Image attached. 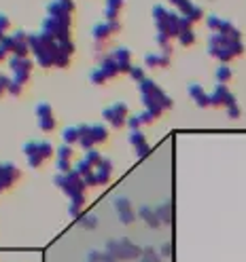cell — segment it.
<instances>
[{
    "label": "cell",
    "instance_id": "obj_20",
    "mask_svg": "<svg viewBox=\"0 0 246 262\" xmlns=\"http://www.w3.org/2000/svg\"><path fill=\"white\" fill-rule=\"evenodd\" d=\"M130 144H132L134 153H136L138 158H145V157L149 155V150H151V148H149V142H147V138H145V133H142L140 129L130 133Z\"/></svg>",
    "mask_w": 246,
    "mask_h": 262
},
{
    "label": "cell",
    "instance_id": "obj_37",
    "mask_svg": "<svg viewBox=\"0 0 246 262\" xmlns=\"http://www.w3.org/2000/svg\"><path fill=\"white\" fill-rule=\"evenodd\" d=\"M229 78H232V70H229V66L227 63H221V66L217 68V83H221V85H225Z\"/></svg>",
    "mask_w": 246,
    "mask_h": 262
},
{
    "label": "cell",
    "instance_id": "obj_14",
    "mask_svg": "<svg viewBox=\"0 0 246 262\" xmlns=\"http://www.w3.org/2000/svg\"><path fill=\"white\" fill-rule=\"evenodd\" d=\"M73 11H75L73 0H51V2L47 4V15H49V17L73 21Z\"/></svg>",
    "mask_w": 246,
    "mask_h": 262
},
{
    "label": "cell",
    "instance_id": "obj_19",
    "mask_svg": "<svg viewBox=\"0 0 246 262\" xmlns=\"http://www.w3.org/2000/svg\"><path fill=\"white\" fill-rule=\"evenodd\" d=\"M187 93L191 95V100H193L200 108L212 106V104H210V93H206V89H204L200 83H191V85H189V87H187Z\"/></svg>",
    "mask_w": 246,
    "mask_h": 262
},
{
    "label": "cell",
    "instance_id": "obj_32",
    "mask_svg": "<svg viewBox=\"0 0 246 262\" xmlns=\"http://www.w3.org/2000/svg\"><path fill=\"white\" fill-rule=\"evenodd\" d=\"M91 136L96 140V144H102L108 140V129L104 125H91Z\"/></svg>",
    "mask_w": 246,
    "mask_h": 262
},
{
    "label": "cell",
    "instance_id": "obj_30",
    "mask_svg": "<svg viewBox=\"0 0 246 262\" xmlns=\"http://www.w3.org/2000/svg\"><path fill=\"white\" fill-rule=\"evenodd\" d=\"M38 118V127H41V131L43 133H51L55 129V114H41V116H36Z\"/></svg>",
    "mask_w": 246,
    "mask_h": 262
},
{
    "label": "cell",
    "instance_id": "obj_18",
    "mask_svg": "<svg viewBox=\"0 0 246 262\" xmlns=\"http://www.w3.org/2000/svg\"><path fill=\"white\" fill-rule=\"evenodd\" d=\"M110 57L115 59L119 72H128L130 74V70H132V51L128 49V47H119V49H115L113 53H110Z\"/></svg>",
    "mask_w": 246,
    "mask_h": 262
},
{
    "label": "cell",
    "instance_id": "obj_26",
    "mask_svg": "<svg viewBox=\"0 0 246 262\" xmlns=\"http://www.w3.org/2000/svg\"><path fill=\"white\" fill-rule=\"evenodd\" d=\"M79 129H81V138H79V144H81V148L85 150H93V146H96V140H93L91 136V125H79Z\"/></svg>",
    "mask_w": 246,
    "mask_h": 262
},
{
    "label": "cell",
    "instance_id": "obj_5",
    "mask_svg": "<svg viewBox=\"0 0 246 262\" xmlns=\"http://www.w3.org/2000/svg\"><path fill=\"white\" fill-rule=\"evenodd\" d=\"M53 184L58 186L62 193H64L68 199H75V197H81L85 195V180L79 176V173L73 169V171H68V173H55L53 176Z\"/></svg>",
    "mask_w": 246,
    "mask_h": 262
},
{
    "label": "cell",
    "instance_id": "obj_28",
    "mask_svg": "<svg viewBox=\"0 0 246 262\" xmlns=\"http://www.w3.org/2000/svg\"><path fill=\"white\" fill-rule=\"evenodd\" d=\"M83 205H85V195L70 199L68 201V216L70 218H79V216H81V211H83Z\"/></svg>",
    "mask_w": 246,
    "mask_h": 262
},
{
    "label": "cell",
    "instance_id": "obj_17",
    "mask_svg": "<svg viewBox=\"0 0 246 262\" xmlns=\"http://www.w3.org/2000/svg\"><path fill=\"white\" fill-rule=\"evenodd\" d=\"M119 30H121V21H100L93 26L91 34L98 43H102V41H106V38H110V34H117Z\"/></svg>",
    "mask_w": 246,
    "mask_h": 262
},
{
    "label": "cell",
    "instance_id": "obj_22",
    "mask_svg": "<svg viewBox=\"0 0 246 262\" xmlns=\"http://www.w3.org/2000/svg\"><path fill=\"white\" fill-rule=\"evenodd\" d=\"M75 171L85 180V184L87 186H98V180H96V171H93V167L89 163H85L83 158L75 165Z\"/></svg>",
    "mask_w": 246,
    "mask_h": 262
},
{
    "label": "cell",
    "instance_id": "obj_39",
    "mask_svg": "<svg viewBox=\"0 0 246 262\" xmlns=\"http://www.w3.org/2000/svg\"><path fill=\"white\" fill-rule=\"evenodd\" d=\"M83 161H85V163H89L91 167H96V165L102 161V155L98 153V150H87L85 157H83Z\"/></svg>",
    "mask_w": 246,
    "mask_h": 262
},
{
    "label": "cell",
    "instance_id": "obj_31",
    "mask_svg": "<svg viewBox=\"0 0 246 262\" xmlns=\"http://www.w3.org/2000/svg\"><path fill=\"white\" fill-rule=\"evenodd\" d=\"M155 211H157V216H160V220H162V224L165 222V224H170V222L174 220V208L170 203H165V205H160V208H155Z\"/></svg>",
    "mask_w": 246,
    "mask_h": 262
},
{
    "label": "cell",
    "instance_id": "obj_15",
    "mask_svg": "<svg viewBox=\"0 0 246 262\" xmlns=\"http://www.w3.org/2000/svg\"><path fill=\"white\" fill-rule=\"evenodd\" d=\"M113 205H115L117 218L121 220V224H134V222H136L138 213L134 211V208H132V203H130L128 197H117V199L113 201Z\"/></svg>",
    "mask_w": 246,
    "mask_h": 262
},
{
    "label": "cell",
    "instance_id": "obj_50",
    "mask_svg": "<svg viewBox=\"0 0 246 262\" xmlns=\"http://www.w3.org/2000/svg\"><path fill=\"white\" fill-rule=\"evenodd\" d=\"M21 91H23V85L11 81V85H9V93H11V95H21Z\"/></svg>",
    "mask_w": 246,
    "mask_h": 262
},
{
    "label": "cell",
    "instance_id": "obj_41",
    "mask_svg": "<svg viewBox=\"0 0 246 262\" xmlns=\"http://www.w3.org/2000/svg\"><path fill=\"white\" fill-rule=\"evenodd\" d=\"M178 41L182 47H189V45H193L195 43V32L193 30H187V32H180L178 34Z\"/></svg>",
    "mask_w": 246,
    "mask_h": 262
},
{
    "label": "cell",
    "instance_id": "obj_49",
    "mask_svg": "<svg viewBox=\"0 0 246 262\" xmlns=\"http://www.w3.org/2000/svg\"><path fill=\"white\" fill-rule=\"evenodd\" d=\"M138 116H140L142 125H149V123H153V121H155V116L151 114V112H147V110H142V112H138Z\"/></svg>",
    "mask_w": 246,
    "mask_h": 262
},
{
    "label": "cell",
    "instance_id": "obj_4",
    "mask_svg": "<svg viewBox=\"0 0 246 262\" xmlns=\"http://www.w3.org/2000/svg\"><path fill=\"white\" fill-rule=\"evenodd\" d=\"M104 252L108 254L110 258H115L117 262H130V260H138L142 256V248H138L136 243H132L130 239H125V237H121V239H110L106 241L104 245Z\"/></svg>",
    "mask_w": 246,
    "mask_h": 262
},
{
    "label": "cell",
    "instance_id": "obj_6",
    "mask_svg": "<svg viewBox=\"0 0 246 262\" xmlns=\"http://www.w3.org/2000/svg\"><path fill=\"white\" fill-rule=\"evenodd\" d=\"M70 23L68 19H58V17H47L43 19L41 23V32H45V34L53 36L58 43H70L73 38H70Z\"/></svg>",
    "mask_w": 246,
    "mask_h": 262
},
{
    "label": "cell",
    "instance_id": "obj_10",
    "mask_svg": "<svg viewBox=\"0 0 246 262\" xmlns=\"http://www.w3.org/2000/svg\"><path fill=\"white\" fill-rule=\"evenodd\" d=\"M9 68H11V78L15 83L19 85H26L30 74H32V68H34V61L30 57H17V55H13L9 59Z\"/></svg>",
    "mask_w": 246,
    "mask_h": 262
},
{
    "label": "cell",
    "instance_id": "obj_33",
    "mask_svg": "<svg viewBox=\"0 0 246 262\" xmlns=\"http://www.w3.org/2000/svg\"><path fill=\"white\" fill-rule=\"evenodd\" d=\"M85 262H117L115 258H110L106 252H98V250H93L87 254V260Z\"/></svg>",
    "mask_w": 246,
    "mask_h": 262
},
{
    "label": "cell",
    "instance_id": "obj_40",
    "mask_svg": "<svg viewBox=\"0 0 246 262\" xmlns=\"http://www.w3.org/2000/svg\"><path fill=\"white\" fill-rule=\"evenodd\" d=\"M185 17H187L189 21H191V23L200 21V19L204 17V11H202V6H200V4H193V6H191V11H189V13L185 15Z\"/></svg>",
    "mask_w": 246,
    "mask_h": 262
},
{
    "label": "cell",
    "instance_id": "obj_7",
    "mask_svg": "<svg viewBox=\"0 0 246 262\" xmlns=\"http://www.w3.org/2000/svg\"><path fill=\"white\" fill-rule=\"evenodd\" d=\"M117 74H119V70H117L115 59L110 57V55H106V57L89 72V83L91 85H106L110 78L117 76Z\"/></svg>",
    "mask_w": 246,
    "mask_h": 262
},
{
    "label": "cell",
    "instance_id": "obj_24",
    "mask_svg": "<svg viewBox=\"0 0 246 262\" xmlns=\"http://www.w3.org/2000/svg\"><path fill=\"white\" fill-rule=\"evenodd\" d=\"M125 0H104V21H119Z\"/></svg>",
    "mask_w": 246,
    "mask_h": 262
},
{
    "label": "cell",
    "instance_id": "obj_42",
    "mask_svg": "<svg viewBox=\"0 0 246 262\" xmlns=\"http://www.w3.org/2000/svg\"><path fill=\"white\" fill-rule=\"evenodd\" d=\"M130 76H132V81H136L138 85H140L142 81H147V76H145V70H142V68H138V66H132V70H130Z\"/></svg>",
    "mask_w": 246,
    "mask_h": 262
},
{
    "label": "cell",
    "instance_id": "obj_1",
    "mask_svg": "<svg viewBox=\"0 0 246 262\" xmlns=\"http://www.w3.org/2000/svg\"><path fill=\"white\" fill-rule=\"evenodd\" d=\"M28 45H30L32 55L36 57V63L41 68H53L55 66L60 43L55 41L53 36L45 34V32H32V34H28Z\"/></svg>",
    "mask_w": 246,
    "mask_h": 262
},
{
    "label": "cell",
    "instance_id": "obj_43",
    "mask_svg": "<svg viewBox=\"0 0 246 262\" xmlns=\"http://www.w3.org/2000/svg\"><path fill=\"white\" fill-rule=\"evenodd\" d=\"M11 81L13 78L9 76V74H4V72H0V98L9 91V85H11Z\"/></svg>",
    "mask_w": 246,
    "mask_h": 262
},
{
    "label": "cell",
    "instance_id": "obj_3",
    "mask_svg": "<svg viewBox=\"0 0 246 262\" xmlns=\"http://www.w3.org/2000/svg\"><path fill=\"white\" fill-rule=\"evenodd\" d=\"M153 21H155V28L157 32H164L168 34L170 38H178L180 34V13L178 11H170L165 9L164 4H155L153 6Z\"/></svg>",
    "mask_w": 246,
    "mask_h": 262
},
{
    "label": "cell",
    "instance_id": "obj_52",
    "mask_svg": "<svg viewBox=\"0 0 246 262\" xmlns=\"http://www.w3.org/2000/svg\"><path fill=\"white\" fill-rule=\"evenodd\" d=\"M6 55H9V51H6V49H4V47H2V45H0V61H2V59L6 57Z\"/></svg>",
    "mask_w": 246,
    "mask_h": 262
},
{
    "label": "cell",
    "instance_id": "obj_36",
    "mask_svg": "<svg viewBox=\"0 0 246 262\" xmlns=\"http://www.w3.org/2000/svg\"><path fill=\"white\" fill-rule=\"evenodd\" d=\"M170 41H172V38H170L168 34H164V32H157V34H155V43L160 45V47H162V51H165V53H172Z\"/></svg>",
    "mask_w": 246,
    "mask_h": 262
},
{
    "label": "cell",
    "instance_id": "obj_45",
    "mask_svg": "<svg viewBox=\"0 0 246 262\" xmlns=\"http://www.w3.org/2000/svg\"><path fill=\"white\" fill-rule=\"evenodd\" d=\"M55 169H58V173H68V171H73V165H70V161L55 158Z\"/></svg>",
    "mask_w": 246,
    "mask_h": 262
},
{
    "label": "cell",
    "instance_id": "obj_9",
    "mask_svg": "<svg viewBox=\"0 0 246 262\" xmlns=\"http://www.w3.org/2000/svg\"><path fill=\"white\" fill-rule=\"evenodd\" d=\"M138 91H140V98H151V100L160 102L164 110L165 108H172V98L155 81H151V78H147V81H142L138 85Z\"/></svg>",
    "mask_w": 246,
    "mask_h": 262
},
{
    "label": "cell",
    "instance_id": "obj_23",
    "mask_svg": "<svg viewBox=\"0 0 246 262\" xmlns=\"http://www.w3.org/2000/svg\"><path fill=\"white\" fill-rule=\"evenodd\" d=\"M93 171H96V180H98V186L106 184V182L110 180V176H113V163L108 161V158L102 157V161L93 167Z\"/></svg>",
    "mask_w": 246,
    "mask_h": 262
},
{
    "label": "cell",
    "instance_id": "obj_12",
    "mask_svg": "<svg viewBox=\"0 0 246 262\" xmlns=\"http://www.w3.org/2000/svg\"><path fill=\"white\" fill-rule=\"evenodd\" d=\"M206 26H208L212 32H217V34L232 36V38H242L240 30H238L229 19H223V17H219V15H208V17H206Z\"/></svg>",
    "mask_w": 246,
    "mask_h": 262
},
{
    "label": "cell",
    "instance_id": "obj_21",
    "mask_svg": "<svg viewBox=\"0 0 246 262\" xmlns=\"http://www.w3.org/2000/svg\"><path fill=\"white\" fill-rule=\"evenodd\" d=\"M145 66L147 68H168L170 66V53L165 51H155L145 55Z\"/></svg>",
    "mask_w": 246,
    "mask_h": 262
},
{
    "label": "cell",
    "instance_id": "obj_44",
    "mask_svg": "<svg viewBox=\"0 0 246 262\" xmlns=\"http://www.w3.org/2000/svg\"><path fill=\"white\" fill-rule=\"evenodd\" d=\"M79 224H81L83 228H96V224H98V218L96 216H83L81 220H79Z\"/></svg>",
    "mask_w": 246,
    "mask_h": 262
},
{
    "label": "cell",
    "instance_id": "obj_29",
    "mask_svg": "<svg viewBox=\"0 0 246 262\" xmlns=\"http://www.w3.org/2000/svg\"><path fill=\"white\" fill-rule=\"evenodd\" d=\"M53 153H55V148H53V144L49 140H38L36 142V155L43 158H49V157H53Z\"/></svg>",
    "mask_w": 246,
    "mask_h": 262
},
{
    "label": "cell",
    "instance_id": "obj_8",
    "mask_svg": "<svg viewBox=\"0 0 246 262\" xmlns=\"http://www.w3.org/2000/svg\"><path fill=\"white\" fill-rule=\"evenodd\" d=\"M0 45H2L11 55H17V57H28V53H30L28 34H26L23 30H17V32H15V34H11V36L6 34L2 41H0Z\"/></svg>",
    "mask_w": 246,
    "mask_h": 262
},
{
    "label": "cell",
    "instance_id": "obj_13",
    "mask_svg": "<svg viewBox=\"0 0 246 262\" xmlns=\"http://www.w3.org/2000/svg\"><path fill=\"white\" fill-rule=\"evenodd\" d=\"M19 178H21V171L17 169V165L15 163H11V161L0 163V193L9 190Z\"/></svg>",
    "mask_w": 246,
    "mask_h": 262
},
{
    "label": "cell",
    "instance_id": "obj_51",
    "mask_svg": "<svg viewBox=\"0 0 246 262\" xmlns=\"http://www.w3.org/2000/svg\"><path fill=\"white\" fill-rule=\"evenodd\" d=\"M162 254H164V256H168V254H172V245H170V243H165L164 248H162Z\"/></svg>",
    "mask_w": 246,
    "mask_h": 262
},
{
    "label": "cell",
    "instance_id": "obj_2",
    "mask_svg": "<svg viewBox=\"0 0 246 262\" xmlns=\"http://www.w3.org/2000/svg\"><path fill=\"white\" fill-rule=\"evenodd\" d=\"M208 53L212 57H217L221 63H227L229 59L244 53L242 38H232V36H223V34L212 32L208 38Z\"/></svg>",
    "mask_w": 246,
    "mask_h": 262
},
{
    "label": "cell",
    "instance_id": "obj_11",
    "mask_svg": "<svg viewBox=\"0 0 246 262\" xmlns=\"http://www.w3.org/2000/svg\"><path fill=\"white\" fill-rule=\"evenodd\" d=\"M102 116L113 127H123L128 123V104L125 102H115V104H110L102 110Z\"/></svg>",
    "mask_w": 246,
    "mask_h": 262
},
{
    "label": "cell",
    "instance_id": "obj_35",
    "mask_svg": "<svg viewBox=\"0 0 246 262\" xmlns=\"http://www.w3.org/2000/svg\"><path fill=\"white\" fill-rule=\"evenodd\" d=\"M55 155H58L60 161H73V157H75V150L73 146H68V144H62L60 148H55Z\"/></svg>",
    "mask_w": 246,
    "mask_h": 262
},
{
    "label": "cell",
    "instance_id": "obj_46",
    "mask_svg": "<svg viewBox=\"0 0 246 262\" xmlns=\"http://www.w3.org/2000/svg\"><path fill=\"white\" fill-rule=\"evenodd\" d=\"M9 26H11V21H9V17L6 15H2L0 13V41L6 36V30H9Z\"/></svg>",
    "mask_w": 246,
    "mask_h": 262
},
{
    "label": "cell",
    "instance_id": "obj_16",
    "mask_svg": "<svg viewBox=\"0 0 246 262\" xmlns=\"http://www.w3.org/2000/svg\"><path fill=\"white\" fill-rule=\"evenodd\" d=\"M210 104L212 106H225V108H229V106L238 104V100H236V95L227 89V85L217 83V87L210 91Z\"/></svg>",
    "mask_w": 246,
    "mask_h": 262
},
{
    "label": "cell",
    "instance_id": "obj_25",
    "mask_svg": "<svg viewBox=\"0 0 246 262\" xmlns=\"http://www.w3.org/2000/svg\"><path fill=\"white\" fill-rule=\"evenodd\" d=\"M138 218L145 220L151 228L162 226V220H160V216H157L155 208H149V205H142V208H138Z\"/></svg>",
    "mask_w": 246,
    "mask_h": 262
},
{
    "label": "cell",
    "instance_id": "obj_38",
    "mask_svg": "<svg viewBox=\"0 0 246 262\" xmlns=\"http://www.w3.org/2000/svg\"><path fill=\"white\" fill-rule=\"evenodd\" d=\"M168 2L176 6L180 15H187L189 11H191V6H193V2H191V0H168Z\"/></svg>",
    "mask_w": 246,
    "mask_h": 262
},
{
    "label": "cell",
    "instance_id": "obj_48",
    "mask_svg": "<svg viewBox=\"0 0 246 262\" xmlns=\"http://www.w3.org/2000/svg\"><path fill=\"white\" fill-rule=\"evenodd\" d=\"M128 125H130V129H132V131H138V129H140V125H142L140 116H138V114L130 116V118H128Z\"/></svg>",
    "mask_w": 246,
    "mask_h": 262
},
{
    "label": "cell",
    "instance_id": "obj_47",
    "mask_svg": "<svg viewBox=\"0 0 246 262\" xmlns=\"http://www.w3.org/2000/svg\"><path fill=\"white\" fill-rule=\"evenodd\" d=\"M225 110H227V116H229V118H240V114H242L240 104H234V106H229V108H225Z\"/></svg>",
    "mask_w": 246,
    "mask_h": 262
},
{
    "label": "cell",
    "instance_id": "obj_27",
    "mask_svg": "<svg viewBox=\"0 0 246 262\" xmlns=\"http://www.w3.org/2000/svg\"><path fill=\"white\" fill-rule=\"evenodd\" d=\"M79 138H81V129H79V125H68L64 131H62V140H64V144L73 146V144H79Z\"/></svg>",
    "mask_w": 246,
    "mask_h": 262
},
{
    "label": "cell",
    "instance_id": "obj_34",
    "mask_svg": "<svg viewBox=\"0 0 246 262\" xmlns=\"http://www.w3.org/2000/svg\"><path fill=\"white\" fill-rule=\"evenodd\" d=\"M138 262H162V256L155 252V248H145L142 250V256L138 258Z\"/></svg>",
    "mask_w": 246,
    "mask_h": 262
}]
</instances>
